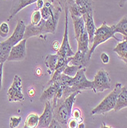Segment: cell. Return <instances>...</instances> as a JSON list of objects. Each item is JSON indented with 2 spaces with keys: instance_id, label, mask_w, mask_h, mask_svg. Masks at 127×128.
Here are the masks:
<instances>
[{
  "instance_id": "obj_1",
  "label": "cell",
  "mask_w": 127,
  "mask_h": 128,
  "mask_svg": "<svg viewBox=\"0 0 127 128\" xmlns=\"http://www.w3.org/2000/svg\"><path fill=\"white\" fill-rule=\"evenodd\" d=\"M117 32L115 31L114 25L112 26H109L107 25L106 22H103L102 26L100 28H97V30L95 32L94 41H93L92 46L90 47L89 53H88L89 56L91 57L92 54L94 52L95 49L97 48L98 45L104 43L105 42L108 41L110 38H114L117 41L120 42V40L116 37V34H115Z\"/></svg>"
},
{
  "instance_id": "obj_2",
  "label": "cell",
  "mask_w": 127,
  "mask_h": 128,
  "mask_svg": "<svg viewBox=\"0 0 127 128\" xmlns=\"http://www.w3.org/2000/svg\"><path fill=\"white\" fill-rule=\"evenodd\" d=\"M122 84L120 83H117L115 85L114 89L110 94L103 99L98 105L92 110L91 115H98V114H104L114 109L116 106V103L119 94L122 89Z\"/></svg>"
},
{
  "instance_id": "obj_3",
  "label": "cell",
  "mask_w": 127,
  "mask_h": 128,
  "mask_svg": "<svg viewBox=\"0 0 127 128\" xmlns=\"http://www.w3.org/2000/svg\"><path fill=\"white\" fill-rule=\"evenodd\" d=\"M111 88V80L108 72L103 68L100 69L93 80V90L94 93H101Z\"/></svg>"
},
{
  "instance_id": "obj_4",
  "label": "cell",
  "mask_w": 127,
  "mask_h": 128,
  "mask_svg": "<svg viewBox=\"0 0 127 128\" xmlns=\"http://www.w3.org/2000/svg\"><path fill=\"white\" fill-rule=\"evenodd\" d=\"M53 108L54 118L60 122L63 127H67L68 122L71 117V112L69 111L67 108L64 103V99H59L57 100V103Z\"/></svg>"
},
{
  "instance_id": "obj_5",
  "label": "cell",
  "mask_w": 127,
  "mask_h": 128,
  "mask_svg": "<svg viewBox=\"0 0 127 128\" xmlns=\"http://www.w3.org/2000/svg\"><path fill=\"white\" fill-rule=\"evenodd\" d=\"M86 68H80L77 72V74L73 77V84L71 87L72 93L75 91H80L93 89V80H89L85 76Z\"/></svg>"
},
{
  "instance_id": "obj_6",
  "label": "cell",
  "mask_w": 127,
  "mask_h": 128,
  "mask_svg": "<svg viewBox=\"0 0 127 128\" xmlns=\"http://www.w3.org/2000/svg\"><path fill=\"white\" fill-rule=\"evenodd\" d=\"M64 12H65V27H64V32L62 43L61 44V48L57 52L60 57H72L74 55L72 48H71L70 43L68 39V16H69V9L67 6H64Z\"/></svg>"
},
{
  "instance_id": "obj_7",
  "label": "cell",
  "mask_w": 127,
  "mask_h": 128,
  "mask_svg": "<svg viewBox=\"0 0 127 128\" xmlns=\"http://www.w3.org/2000/svg\"><path fill=\"white\" fill-rule=\"evenodd\" d=\"M21 78L15 74L11 87L8 90V102H21L24 100V94L22 93Z\"/></svg>"
},
{
  "instance_id": "obj_8",
  "label": "cell",
  "mask_w": 127,
  "mask_h": 128,
  "mask_svg": "<svg viewBox=\"0 0 127 128\" xmlns=\"http://www.w3.org/2000/svg\"><path fill=\"white\" fill-rule=\"evenodd\" d=\"M26 41L23 39L14 46L11 49L9 56L8 58V62H20L25 58L26 57Z\"/></svg>"
},
{
  "instance_id": "obj_9",
  "label": "cell",
  "mask_w": 127,
  "mask_h": 128,
  "mask_svg": "<svg viewBox=\"0 0 127 128\" xmlns=\"http://www.w3.org/2000/svg\"><path fill=\"white\" fill-rule=\"evenodd\" d=\"M44 105V110L43 114L41 117H39V122L37 127L40 128H45L48 127L53 118H54V113H53V108L52 104L50 100L46 101Z\"/></svg>"
},
{
  "instance_id": "obj_10",
  "label": "cell",
  "mask_w": 127,
  "mask_h": 128,
  "mask_svg": "<svg viewBox=\"0 0 127 128\" xmlns=\"http://www.w3.org/2000/svg\"><path fill=\"white\" fill-rule=\"evenodd\" d=\"M26 26L22 20H18L17 26L12 33V34L8 38V41L14 46L19 42L24 39V34L25 32Z\"/></svg>"
},
{
  "instance_id": "obj_11",
  "label": "cell",
  "mask_w": 127,
  "mask_h": 128,
  "mask_svg": "<svg viewBox=\"0 0 127 128\" xmlns=\"http://www.w3.org/2000/svg\"><path fill=\"white\" fill-rule=\"evenodd\" d=\"M36 1L37 0H13L12 5H11L10 9L9 17L8 18V21L11 20L21 10H22L28 6L35 3ZM51 1H57V0H51Z\"/></svg>"
},
{
  "instance_id": "obj_12",
  "label": "cell",
  "mask_w": 127,
  "mask_h": 128,
  "mask_svg": "<svg viewBox=\"0 0 127 128\" xmlns=\"http://www.w3.org/2000/svg\"><path fill=\"white\" fill-rule=\"evenodd\" d=\"M44 24H45V20L42 18L41 22L37 25H33L31 23L30 25L27 26L24 34V38L28 39L31 37L39 36L41 34H43Z\"/></svg>"
},
{
  "instance_id": "obj_13",
  "label": "cell",
  "mask_w": 127,
  "mask_h": 128,
  "mask_svg": "<svg viewBox=\"0 0 127 128\" xmlns=\"http://www.w3.org/2000/svg\"><path fill=\"white\" fill-rule=\"evenodd\" d=\"M84 24H85V28L87 29V32L89 36V42L90 44L93 43L94 38V34L97 30V28L94 24V14L93 13H84L82 16Z\"/></svg>"
},
{
  "instance_id": "obj_14",
  "label": "cell",
  "mask_w": 127,
  "mask_h": 128,
  "mask_svg": "<svg viewBox=\"0 0 127 128\" xmlns=\"http://www.w3.org/2000/svg\"><path fill=\"white\" fill-rule=\"evenodd\" d=\"M90 58L88 54V53H84L80 51H77L76 54H74V56H72V58L71 61V64L73 65H76L80 67V68H86L89 63Z\"/></svg>"
},
{
  "instance_id": "obj_15",
  "label": "cell",
  "mask_w": 127,
  "mask_h": 128,
  "mask_svg": "<svg viewBox=\"0 0 127 128\" xmlns=\"http://www.w3.org/2000/svg\"><path fill=\"white\" fill-rule=\"evenodd\" d=\"M58 87H59V84L57 82L49 85V87L47 89L43 91L39 98V100L42 103H45L46 101L48 100L51 101V99L53 100L57 89H58Z\"/></svg>"
},
{
  "instance_id": "obj_16",
  "label": "cell",
  "mask_w": 127,
  "mask_h": 128,
  "mask_svg": "<svg viewBox=\"0 0 127 128\" xmlns=\"http://www.w3.org/2000/svg\"><path fill=\"white\" fill-rule=\"evenodd\" d=\"M73 24H74V34H75V38H77L80 34H83L85 31H87L85 28L84 21L82 16H71Z\"/></svg>"
},
{
  "instance_id": "obj_17",
  "label": "cell",
  "mask_w": 127,
  "mask_h": 128,
  "mask_svg": "<svg viewBox=\"0 0 127 128\" xmlns=\"http://www.w3.org/2000/svg\"><path fill=\"white\" fill-rule=\"evenodd\" d=\"M126 107H127V84L125 86L122 87L121 91L119 94V96L117 100L116 106H115L113 110L116 112H117Z\"/></svg>"
},
{
  "instance_id": "obj_18",
  "label": "cell",
  "mask_w": 127,
  "mask_h": 128,
  "mask_svg": "<svg viewBox=\"0 0 127 128\" xmlns=\"http://www.w3.org/2000/svg\"><path fill=\"white\" fill-rule=\"evenodd\" d=\"M77 42V51H80L84 53H89V36L87 31H85L83 34L76 38Z\"/></svg>"
},
{
  "instance_id": "obj_19",
  "label": "cell",
  "mask_w": 127,
  "mask_h": 128,
  "mask_svg": "<svg viewBox=\"0 0 127 128\" xmlns=\"http://www.w3.org/2000/svg\"><path fill=\"white\" fill-rule=\"evenodd\" d=\"M11 48L12 44L8 41V39L0 42V64L8 61Z\"/></svg>"
},
{
  "instance_id": "obj_20",
  "label": "cell",
  "mask_w": 127,
  "mask_h": 128,
  "mask_svg": "<svg viewBox=\"0 0 127 128\" xmlns=\"http://www.w3.org/2000/svg\"><path fill=\"white\" fill-rule=\"evenodd\" d=\"M75 3L80 7V10L82 12V14L84 13L94 14V3L93 2V0H75Z\"/></svg>"
},
{
  "instance_id": "obj_21",
  "label": "cell",
  "mask_w": 127,
  "mask_h": 128,
  "mask_svg": "<svg viewBox=\"0 0 127 128\" xmlns=\"http://www.w3.org/2000/svg\"><path fill=\"white\" fill-rule=\"evenodd\" d=\"M113 52L118 54L123 62L127 64V42L125 39L119 42L116 48L113 49Z\"/></svg>"
},
{
  "instance_id": "obj_22",
  "label": "cell",
  "mask_w": 127,
  "mask_h": 128,
  "mask_svg": "<svg viewBox=\"0 0 127 128\" xmlns=\"http://www.w3.org/2000/svg\"><path fill=\"white\" fill-rule=\"evenodd\" d=\"M58 54H48L47 57H46L44 63L46 67L48 68V71L49 74H53V73L54 72L55 69H56V66L57 64V61H58Z\"/></svg>"
},
{
  "instance_id": "obj_23",
  "label": "cell",
  "mask_w": 127,
  "mask_h": 128,
  "mask_svg": "<svg viewBox=\"0 0 127 128\" xmlns=\"http://www.w3.org/2000/svg\"><path fill=\"white\" fill-rule=\"evenodd\" d=\"M114 28L117 33H120L123 37L127 38V16H123L117 25H114Z\"/></svg>"
},
{
  "instance_id": "obj_24",
  "label": "cell",
  "mask_w": 127,
  "mask_h": 128,
  "mask_svg": "<svg viewBox=\"0 0 127 128\" xmlns=\"http://www.w3.org/2000/svg\"><path fill=\"white\" fill-rule=\"evenodd\" d=\"M39 122V116L37 114H31L25 119V128H35L38 126Z\"/></svg>"
},
{
  "instance_id": "obj_25",
  "label": "cell",
  "mask_w": 127,
  "mask_h": 128,
  "mask_svg": "<svg viewBox=\"0 0 127 128\" xmlns=\"http://www.w3.org/2000/svg\"><path fill=\"white\" fill-rule=\"evenodd\" d=\"M80 69V68L78 67V66L73 65V64H71V65H68L67 64L65 67L63 73L65 74L66 75L70 76V77H74L77 74V72L79 71Z\"/></svg>"
},
{
  "instance_id": "obj_26",
  "label": "cell",
  "mask_w": 127,
  "mask_h": 128,
  "mask_svg": "<svg viewBox=\"0 0 127 128\" xmlns=\"http://www.w3.org/2000/svg\"><path fill=\"white\" fill-rule=\"evenodd\" d=\"M42 19L40 9H35L31 16V23L33 25H37Z\"/></svg>"
},
{
  "instance_id": "obj_27",
  "label": "cell",
  "mask_w": 127,
  "mask_h": 128,
  "mask_svg": "<svg viewBox=\"0 0 127 128\" xmlns=\"http://www.w3.org/2000/svg\"><path fill=\"white\" fill-rule=\"evenodd\" d=\"M9 32V26L6 22H2L0 25V36L4 38L8 36Z\"/></svg>"
},
{
  "instance_id": "obj_28",
  "label": "cell",
  "mask_w": 127,
  "mask_h": 128,
  "mask_svg": "<svg viewBox=\"0 0 127 128\" xmlns=\"http://www.w3.org/2000/svg\"><path fill=\"white\" fill-rule=\"evenodd\" d=\"M21 121V117H11L10 118V124H9V127L10 128H15L18 127L19 124Z\"/></svg>"
},
{
  "instance_id": "obj_29",
  "label": "cell",
  "mask_w": 127,
  "mask_h": 128,
  "mask_svg": "<svg viewBox=\"0 0 127 128\" xmlns=\"http://www.w3.org/2000/svg\"><path fill=\"white\" fill-rule=\"evenodd\" d=\"M72 114H73V118L74 119H76L77 121H79V122L83 121V118H81V112H80V110L79 109L76 108L75 110H74Z\"/></svg>"
},
{
  "instance_id": "obj_30",
  "label": "cell",
  "mask_w": 127,
  "mask_h": 128,
  "mask_svg": "<svg viewBox=\"0 0 127 128\" xmlns=\"http://www.w3.org/2000/svg\"><path fill=\"white\" fill-rule=\"evenodd\" d=\"M48 127H50V128H62L63 126L60 124V122H58L55 118H53V119H52V120H51V122Z\"/></svg>"
},
{
  "instance_id": "obj_31",
  "label": "cell",
  "mask_w": 127,
  "mask_h": 128,
  "mask_svg": "<svg viewBox=\"0 0 127 128\" xmlns=\"http://www.w3.org/2000/svg\"><path fill=\"white\" fill-rule=\"evenodd\" d=\"M100 60H101V62L103 63V64H108L109 63V62H110V57H109V55L107 54V53H105V52H103L101 54H100Z\"/></svg>"
},
{
  "instance_id": "obj_32",
  "label": "cell",
  "mask_w": 127,
  "mask_h": 128,
  "mask_svg": "<svg viewBox=\"0 0 127 128\" xmlns=\"http://www.w3.org/2000/svg\"><path fill=\"white\" fill-rule=\"evenodd\" d=\"M61 48V44L59 43L58 41H54L53 43H52V48L54 52H58V50L60 49Z\"/></svg>"
},
{
  "instance_id": "obj_33",
  "label": "cell",
  "mask_w": 127,
  "mask_h": 128,
  "mask_svg": "<svg viewBox=\"0 0 127 128\" xmlns=\"http://www.w3.org/2000/svg\"><path fill=\"white\" fill-rule=\"evenodd\" d=\"M77 120L76 119H74V120H71L68 122V124H67V127H70V128H76L77 127Z\"/></svg>"
},
{
  "instance_id": "obj_34",
  "label": "cell",
  "mask_w": 127,
  "mask_h": 128,
  "mask_svg": "<svg viewBox=\"0 0 127 128\" xmlns=\"http://www.w3.org/2000/svg\"><path fill=\"white\" fill-rule=\"evenodd\" d=\"M3 64H0V90L2 89V71H3Z\"/></svg>"
},
{
  "instance_id": "obj_35",
  "label": "cell",
  "mask_w": 127,
  "mask_h": 128,
  "mask_svg": "<svg viewBox=\"0 0 127 128\" xmlns=\"http://www.w3.org/2000/svg\"><path fill=\"white\" fill-rule=\"evenodd\" d=\"M35 3L37 9H41L44 6V0H37Z\"/></svg>"
},
{
  "instance_id": "obj_36",
  "label": "cell",
  "mask_w": 127,
  "mask_h": 128,
  "mask_svg": "<svg viewBox=\"0 0 127 128\" xmlns=\"http://www.w3.org/2000/svg\"><path fill=\"white\" fill-rule=\"evenodd\" d=\"M127 2V0H120V2H119V6L120 7L123 8L124 6H125V3Z\"/></svg>"
},
{
  "instance_id": "obj_37",
  "label": "cell",
  "mask_w": 127,
  "mask_h": 128,
  "mask_svg": "<svg viewBox=\"0 0 127 128\" xmlns=\"http://www.w3.org/2000/svg\"><path fill=\"white\" fill-rule=\"evenodd\" d=\"M28 94H29V96L30 97H34V89H30V90L28 91Z\"/></svg>"
},
{
  "instance_id": "obj_38",
  "label": "cell",
  "mask_w": 127,
  "mask_h": 128,
  "mask_svg": "<svg viewBox=\"0 0 127 128\" xmlns=\"http://www.w3.org/2000/svg\"><path fill=\"white\" fill-rule=\"evenodd\" d=\"M77 127L78 128H84L85 127V125H84V123L80 122V124H78V125H77Z\"/></svg>"
},
{
  "instance_id": "obj_39",
  "label": "cell",
  "mask_w": 127,
  "mask_h": 128,
  "mask_svg": "<svg viewBox=\"0 0 127 128\" xmlns=\"http://www.w3.org/2000/svg\"><path fill=\"white\" fill-rule=\"evenodd\" d=\"M36 73H37V75H41V70L40 68H37Z\"/></svg>"
},
{
  "instance_id": "obj_40",
  "label": "cell",
  "mask_w": 127,
  "mask_h": 128,
  "mask_svg": "<svg viewBox=\"0 0 127 128\" xmlns=\"http://www.w3.org/2000/svg\"><path fill=\"white\" fill-rule=\"evenodd\" d=\"M123 39H125L126 41V42H127V38L126 37H123Z\"/></svg>"
}]
</instances>
